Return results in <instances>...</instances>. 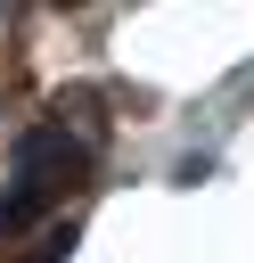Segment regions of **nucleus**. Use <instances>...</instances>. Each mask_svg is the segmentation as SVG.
Returning <instances> with one entry per match:
<instances>
[{"instance_id":"nucleus-1","label":"nucleus","mask_w":254,"mask_h":263,"mask_svg":"<svg viewBox=\"0 0 254 263\" xmlns=\"http://www.w3.org/2000/svg\"><path fill=\"white\" fill-rule=\"evenodd\" d=\"M82 173H90V148L66 132V115H49V123H33V132L16 140V181H33V189L66 197Z\"/></svg>"},{"instance_id":"nucleus-2","label":"nucleus","mask_w":254,"mask_h":263,"mask_svg":"<svg viewBox=\"0 0 254 263\" xmlns=\"http://www.w3.org/2000/svg\"><path fill=\"white\" fill-rule=\"evenodd\" d=\"M66 255H74V222H49V230L33 238V255H25V263H66Z\"/></svg>"}]
</instances>
